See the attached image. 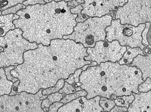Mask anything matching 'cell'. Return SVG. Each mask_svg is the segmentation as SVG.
Wrapping results in <instances>:
<instances>
[{
  "label": "cell",
  "instance_id": "e0dca14e",
  "mask_svg": "<svg viewBox=\"0 0 151 112\" xmlns=\"http://www.w3.org/2000/svg\"><path fill=\"white\" fill-rule=\"evenodd\" d=\"M26 6L22 4H19L15 6H12L1 12V15H3L13 14H16L19 10L22 9H25Z\"/></svg>",
  "mask_w": 151,
  "mask_h": 112
},
{
  "label": "cell",
  "instance_id": "30bf717a",
  "mask_svg": "<svg viewBox=\"0 0 151 112\" xmlns=\"http://www.w3.org/2000/svg\"><path fill=\"white\" fill-rule=\"evenodd\" d=\"M19 18L16 14L0 16V37L4 36L9 31L15 29L13 21Z\"/></svg>",
  "mask_w": 151,
  "mask_h": 112
},
{
  "label": "cell",
  "instance_id": "6da1fadb",
  "mask_svg": "<svg viewBox=\"0 0 151 112\" xmlns=\"http://www.w3.org/2000/svg\"><path fill=\"white\" fill-rule=\"evenodd\" d=\"M85 71L86 89H82L87 93L88 99L96 96L110 99L112 94L118 97L139 93L138 86L144 81L137 67L121 65L118 61L101 62Z\"/></svg>",
  "mask_w": 151,
  "mask_h": 112
},
{
  "label": "cell",
  "instance_id": "52a82bcc",
  "mask_svg": "<svg viewBox=\"0 0 151 112\" xmlns=\"http://www.w3.org/2000/svg\"><path fill=\"white\" fill-rule=\"evenodd\" d=\"M127 0L85 1L83 13L90 17H101L109 14L111 11H116L119 6L122 7Z\"/></svg>",
  "mask_w": 151,
  "mask_h": 112
},
{
  "label": "cell",
  "instance_id": "44dd1931",
  "mask_svg": "<svg viewBox=\"0 0 151 112\" xmlns=\"http://www.w3.org/2000/svg\"><path fill=\"white\" fill-rule=\"evenodd\" d=\"M1 15V12L0 11V16Z\"/></svg>",
  "mask_w": 151,
  "mask_h": 112
},
{
  "label": "cell",
  "instance_id": "9a60e30c",
  "mask_svg": "<svg viewBox=\"0 0 151 112\" xmlns=\"http://www.w3.org/2000/svg\"><path fill=\"white\" fill-rule=\"evenodd\" d=\"M25 0H0V11L2 12L19 4H22Z\"/></svg>",
  "mask_w": 151,
  "mask_h": 112
},
{
  "label": "cell",
  "instance_id": "8fae6325",
  "mask_svg": "<svg viewBox=\"0 0 151 112\" xmlns=\"http://www.w3.org/2000/svg\"><path fill=\"white\" fill-rule=\"evenodd\" d=\"M139 54L145 56L146 54L143 50L139 47L132 48L127 46L126 50L118 62L121 65L126 64L129 66L134 58Z\"/></svg>",
  "mask_w": 151,
  "mask_h": 112
},
{
  "label": "cell",
  "instance_id": "ffe728a7",
  "mask_svg": "<svg viewBox=\"0 0 151 112\" xmlns=\"http://www.w3.org/2000/svg\"><path fill=\"white\" fill-rule=\"evenodd\" d=\"M18 88H17V87L16 86H14L13 87H12V89L13 90V91H16L17 90H18Z\"/></svg>",
  "mask_w": 151,
  "mask_h": 112
},
{
  "label": "cell",
  "instance_id": "8992f818",
  "mask_svg": "<svg viewBox=\"0 0 151 112\" xmlns=\"http://www.w3.org/2000/svg\"><path fill=\"white\" fill-rule=\"evenodd\" d=\"M22 31L19 28L9 31L3 37H0V47L3 50L0 52V59L4 61L8 57L10 58L20 55L22 50L28 46L29 42L22 36Z\"/></svg>",
  "mask_w": 151,
  "mask_h": 112
},
{
  "label": "cell",
  "instance_id": "ac0fdd59",
  "mask_svg": "<svg viewBox=\"0 0 151 112\" xmlns=\"http://www.w3.org/2000/svg\"><path fill=\"white\" fill-rule=\"evenodd\" d=\"M128 112L127 108L125 107L118 106L115 105L110 111V112Z\"/></svg>",
  "mask_w": 151,
  "mask_h": 112
},
{
  "label": "cell",
  "instance_id": "4fadbf2b",
  "mask_svg": "<svg viewBox=\"0 0 151 112\" xmlns=\"http://www.w3.org/2000/svg\"><path fill=\"white\" fill-rule=\"evenodd\" d=\"M151 24L149 22L145 23V27L142 34V42L145 47L151 48Z\"/></svg>",
  "mask_w": 151,
  "mask_h": 112
},
{
  "label": "cell",
  "instance_id": "277c9868",
  "mask_svg": "<svg viewBox=\"0 0 151 112\" xmlns=\"http://www.w3.org/2000/svg\"><path fill=\"white\" fill-rule=\"evenodd\" d=\"M126 50V46H121L117 40L100 41L96 42L93 47L87 48L86 52L88 55L85 57L99 65L106 61L115 63L121 59Z\"/></svg>",
  "mask_w": 151,
  "mask_h": 112
},
{
  "label": "cell",
  "instance_id": "5bb4252c",
  "mask_svg": "<svg viewBox=\"0 0 151 112\" xmlns=\"http://www.w3.org/2000/svg\"><path fill=\"white\" fill-rule=\"evenodd\" d=\"M99 104L103 110V112H110L116 105L114 100L104 97H101Z\"/></svg>",
  "mask_w": 151,
  "mask_h": 112
},
{
  "label": "cell",
  "instance_id": "7a4b0ae2",
  "mask_svg": "<svg viewBox=\"0 0 151 112\" xmlns=\"http://www.w3.org/2000/svg\"><path fill=\"white\" fill-rule=\"evenodd\" d=\"M145 26V24L136 27L128 24L122 25L119 19H113L111 25L105 29V39L109 42L117 40L121 46H128L132 48L139 47L144 51L145 46L142 42V34Z\"/></svg>",
  "mask_w": 151,
  "mask_h": 112
},
{
  "label": "cell",
  "instance_id": "ba28073f",
  "mask_svg": "<svg viewBox=\"0 0 151 112\" xmlns=\"http://www.w3.org/2000/svg\"><path fill=\"white\" fill-rule=\"evenodd\" d=\"M134 99L129 105L127 108L128 112H151V91L146 92L132 93Z\"/></svg>",
  "mask_w": 151,
  "mask_h": 112
},
{
  "label": "cell",
  "instance_id": "3957f363",
  "mask_svg": "<svg viewBox=\"0 0 151 112\" xmlns=\"http://www.w3.org/2000/svg\"><path fill=\"white\" fill-rule=\"evenodd\" d=\"M115 19H119L121 24L137 26L141 24L151 23V0H128L117 10L113 11Z\"/></svg>",
  "mask_w": 151,
  "mask_h": 112
},
{
  "label": "cell",
  "instance_id": "5b68a950",
  "mask_svg": "<svg viewBox=\"0 0 151 112\" xmlns=\"http://www.w3.org/2000/svg\"><path fill=\"white\" fill-rule=\"evenodd\" d=\"M113 18L109 14L101 17L89 18L83 23V35L86 48L93 47L96 42L106 41L105 29L110 26Z\"/></svg>",
  "mask_w": 151,
  "mask_h": 112
},
{
  "label": "cell",
  "instance_id": "7c38bea8",
  "mask_svg": "<svg viewBox=\"0 0 151 112\" xmlns=\"http://www.w3.org/2000/svg\"><path fill=\"white\" fill-rule=\"evenodd\" d=\"M134 99V96L132 93L129 96H122L117 97L114 100L116 105L120 106L125 107L128 108L129 105Z\"/></svg>",
  "mask_w": 151,
  "mask_h": 112
},
{
  "label": "cell",
  "instance_id": "9c48e42d",
  "mask_svg": "<svg viewBox=\"0 0 151 112\" xmlns=\"http://www.w3.org/2000/svg\"><path fill=\"white\" fill-rule=\"evenodd\" d=\"M129 66H136L140 70L142 73L143 81H145L148 77L151 79V52L145 56L137 55L134 58Z\"/></svg>",
  "mask_w": 151,
  "mask_h": 112
},
{
  "label": "cell",
  "instance_id": "2e32d148",
  "mask_svg": "<svg viewBox=\"0 0 151 112\" xmlns=\"http://www.w3.org/2000/svg\"><path fill=\"white\" fill-rule=\"evenodd\" d=\"M151 79L147 78L143 82L140 84L138 87V90L139 93L146 92L151 90Z\"/></svg>",
  "mask_w": 151,
  "mask_h": 112
},
{
  "label": "cell",
  "instance_id": "d6986e66",
  "mask_svg": "<svg viewBox=\"0 0 151 112\" xmlns=\"http://www.w3.org/2000/svg\"><path fill=\"white\" fill-rule=\"evenodd\" d=\"M117 96L114 94H112L110 96V99L111 100H114L116 98Z\"/></svg>",
  "mask_w": 151,
  "mask_h": 112
}]
</instances>
